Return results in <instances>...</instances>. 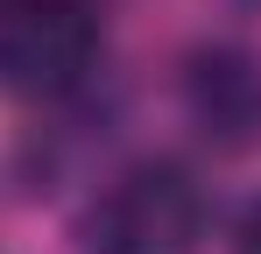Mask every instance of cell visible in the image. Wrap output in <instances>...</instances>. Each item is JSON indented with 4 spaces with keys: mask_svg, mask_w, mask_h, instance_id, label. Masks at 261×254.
Here are the masks:
<instances>
[{
    "mask_svg": "<svg viewBox=\"0 0 261 254\" xmlns=\"http://www.w3.org/2000/svg\"><path fill=\"white\" fill-rule=\"evenodd\" d=\"M78 240L85 254H205L212 240L205 184L170 156H141L92 191Z\"/></svg>",
    "mask_w": 261,
    "mask_h": 254,
    "instance_id": "1",
    "label": "cell"
},
{
    "mask_svg": "<svg viewBox=\"0 0 261 254\" xmlns=\"http://www.w3.org/2000/svg\"><path fill=\"white\" fill-rule=\"evenodd\" d=\"M99 64L92 0H0V92L21 106L78 99Z\"/></svg>",
    "mask_w": 261,
    "mask_h": 254,
    "instance_id": "2",
    "label": "cell"
},
{
    "mask_svg": "<svg viewBox=\"0 0 261 254\" xmlns=\"http://www.w3.org/2000/svg\"><path fill=\"white\" fill-rule=\"evenodd\" d=\"M184 106L219 148H254L261 141V57L240 42H212L184 71Z\"/></svg>",
    "mask_w": 261,
    "mask_h": 254,
    "instance_id": "3",
    "label": "cell"
},
{
    "mask_svg": "<svg viewBox=\"0 0 261 254\" xmlns=\"http://www.w3.org/2000/svg\"><path fill=\"white\" fill-rule=\"evenodd\" d=\"M233 254H261V205L240 212V226H233Z\"/></svg>",
    "mask_w": 261,
    "mask_h": 254,
    "instance_id": "4",
    "label": "cell"
}]
</instances>
